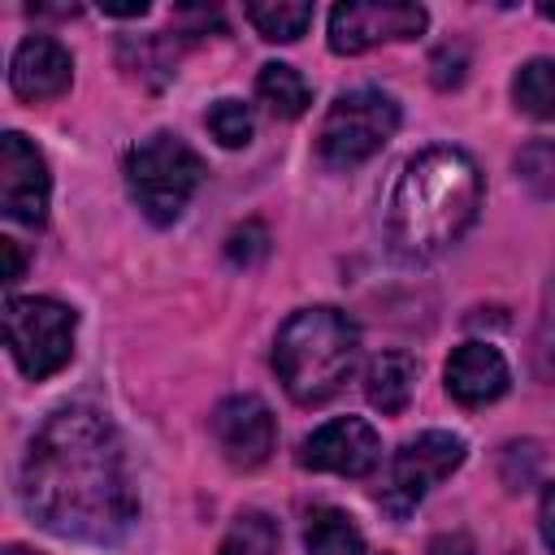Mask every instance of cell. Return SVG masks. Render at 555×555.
<instances>
[{"label":"cell","mask_w":555,"mask_h":555,"mask_svg":"<svg viewBox=\"0 0 555 555\" xmlns=\"http://www.w3.org/2000/svg\"><path fill=\"white\" fill-rule=\"evenodd\" d=\"M22 507L39 529L74 542H117L134 525L130 460L104 412L69 403L35 429L22 460Z\"/></svg>","instance_id":"obj_1"},{"label":"cell","mask_w":555,"mask_h":555,"mask_svg":"<svg viewBox=\"0 0 555 555\" xmlns=\"http://www.w3.org/2000/svg\"><path fill=\"white\" fill-rule=\"evenodd\" d=\"M481 208V173L464 147L412 156L386 204V243L399 260L425 264L455 247Z\"/></svg>","instance_id":"obj_2"},{"label":"cell","mask_w":555,"mask_h":555,"mask_svg":"<svg viewBox=\"0 0 555 555\" xmlns=\"http://www.w3.org/2000/svg\"><path fill=\"white\" fill-rule=\"evenodd\" d=\"M360 360V330L338 308H304L295 312L273 343V369L286 395L304 408L325 403L343 390Z\"/></svg>","instance_id":"obj_3"},{"label":"cell","mask_w":555,"mask_h":555,"mask_svg":"<svg viewBox=\"0 0 555 555\" xmlns=\"http://www.w3.org/2000/svg\"><path fill=\"white\" fill-rule=\"evenodd\" d=\"M199 182H204L199 152L169 130H156L152 139L134 143L126 156V186L152 225L178 221L191 195L199 191Z\"/></svg>","instance_id":"obj_4"},{"label":"cell","mask_w":555,"mask_h":555,"mask_svg":"<svg viewBox=\"0 0 555 555\" xmlns=\"http://www.w3.org/2000/svg\"><path fill=\"white\" fill-rule=\"evenodd\" d=\"M395 130H399V104L386 91H373V87L343 91L321 117L317 156L330 169H356L369 156H377Z\"/></svg>","instance_id":"obj_5"},{"label":"cell","mask_w":555,"mask_h":555,"mask_svg":"<svg viewBox=\"0 0 555 555\" xmlns=\"http://www.w3.org/2000/svg\"><path fill=\"white\" fill-rule=\"evenodd\" d=\"M74 330H78L74 308H65L56 299L30 295V299H9L4 304V343H9L13 364L30 382H43V377H52L56 369L69 364Z\"/></svg>","instance_id":"obj_6"},{"label":"cell","mask_w":555,"mask_h":555,"mask_svg":"<svg viewBox=\"0 0 555 555\" xmlns=\"http://www.w3.org/2000/svg\"><path fill=\"white\" fill-rule=\"evenodd\" d=\"M464 464V438L451 434V429H425L416 438H408L390 468H386V481L377 490V503L382 512L390 516H408L442 477H451L455 468Z\"/></svg>","instance_id":"obj_7"},{"label":"cell","mask_w":555,"mask_h":555,"mask_svg":"<svg viewBox=\"0 0 555 555\" xmlns=\"http://www.w3.org/2000/svg\"><path fill=\"white\" fill-rule=\"evenodd\" d=\"M429 13L421 4H403V0H351V4H334L330 13V48L338 56H356L369 52L377 43L390 39H416L425 30Z\"/></svg>","instance_id":"obj_8"},{"label":"cell","mask_w":555,"mask_h":555,"mask_svg":"<svg viewBox=\"0 0 555 555\" xmlns=\"http://www.w3.org/2000/svg\"><path fill=\"white\" fill-rule=\"evenodd\" d=\"M212 438L234 468H260L278 447V421L264 399L230 395L212 408Z\"/></svg>","instance_id":"obj_9"},{"label":"cell","mask_w":555,"mask_h":555,"mask_svg":"<svg viewBox=\"0 0 555 555\" xmlns=\"http://www.w3.org/2000/svg\"><path fill=\"white\" fill-rule=\"evenodd\" d=\"M48 165L17 130L0 139V212L17 225H39L48 217Z\"/></svg>","instance_id":"obj_10"},{"label":"cell","mask_w":555,"mask_h":555,"mask_svg":"<svg viewBox=\"0 0 555 555\" xmlns=\"http://www.w3.org/2000/svg\"><path fill=\"white\" fill-rule=\"evenodd\" d=\"M382 460V438L360 416H338L304 438L299 464L312 473H338V477H364Z\"/></svg>","instance_id":"obj_11"},{"label":"cell","mask_w":555,"mask_h":555,"mask_svg":"<svg viewBox=\"0 0 555 555\" xmlns=\"http://www.w3.org/2000/svg\"><path fill=\"white\" fill-rule=\"evenodd\" d=\"M69 78H74V61L52 35L22 39L13 61H9V87L17 100H30V104L61 95L69 87Z\"/></svg>","instance_id":"obj_12"},{"label":"cell","mask_w":555,"mask_h":555,"mask_svg":"<svg viewBox=\"0 0 555 555\" xmlns=\"http://www.w3.org/2000/svg\"><path fill=\"white\" fill-rule=\"evenodd\" d=\"M507 360L490 343H464L447 360V395L464 408H486L507 390Z\"/></svg>","instance_id":"obj_13"},{"label":"cell","mask_w":555,"mask_h":555,"mask_svg":"<svg viewBox=\"0 0 555 555\" xmlns=\"http://www.w3.org/2000/svg\"><path fill=\"white\" fill-rule=\"evenodd\" d=\"M412 390H416V360L408 351H382V356H373V364L364 373V395H369V403L377 412H386V416L403 412L408 399H412Z\"/></svg>","instance_id":"obj_14"},{"label":"cell","mask_w":555,"mask_h":555,"mask_svg":"<svg viewBox=\"0 0 555 555\" xmlns=\"http://www.w3.org/2000/svg\"><path fill=\"white\" fill-rule=\"evenodd\" d=\"M256 95H260V104H264L273 117H282V121L304 117V108L312 104V91H308L304 74H299L295 65H282V61L260 65V74H256Z\"/></svg>","instance_id":"obj_15"},{"label":"cell","mask_w":555,"mask_h":555,"mask_svg":"<svg viewBox=\"0 0 555 555\" xmlns=\"http://www.w3.org/2000/svg\"><path fill=\"white\" fill-rule=\"evenodd\" d=\"M304 546H308V555H364V538H360L356 520L338 507H321L308 516Z\"/></svg>","instance_id":"obj_16"},{"label":"cell","mask_w":555,"mask_h":555,"mask_svg":"<svg viewBox=\"0 0 555 555\" xmlns=\"http://www.w3.org/2000/svg\"><path fill=\"white\" fill-rule=\"evenodd\" d=\"M512 100L538 121H555V56H533L512 78Z\"/></svg>","instance_id":"obj_17"},{"label":"cell","mask_w":555,"mask_h":555,"mask_svg":"<svg viewBox=\"0 0 555 555\" xmlns=\"http://www.w3.org/2000/svg\"><path fill=\"white\" fill-rule=\"evenodd\" d=\"M247 22L269 43H295L312 22V4H247Z\"/></svg>","instance_id":"obj_18"},{"label":"cell","mask_w":555,"mask_h":555,"mask_svg":"<svg viewBox=\"0 0 555 555\" xmlns=\"http://www.w3.org/2000/svg\"><path fill=\"white\" fill-rule=\"evenodd\" d=\"M217 555H278V525L264 512H243L221 538Z\"/></svg>","instance_id":"obj_19"},{"label":"cell","mask_w":555,"mask_h":555,"mask_svg":"<svg viewBox=\"0 0 555 555\" xmlns=\"http://www.w3.org/2000/svg\"><path fill=\"white\" fill-rule=\"evenodd\" d=\"M516 178L538 195L555 199V139H533L516 152Z\"/></svg>","instance_id":"obj_20"},{"label":"cell","mask_w":555,"mask_h":555,"mask_svg":"<svg viewBox=\"0 0 555 555\" xmlns=\"http://www.w3.org/2000/svg\"><path fill=\"white\" fill-rule=\"evenodd\" d=\"M204 121H208V130H212V139L221 147H247L251 130H256V117H251V108L243 100H217L204 113Z\"/></svg>","instance_id":"obj_21"},{"label":"cell","mask_w":555,"mask_h":555,"mask_svg":"<svg viewBox=\"0 0 555 555\" xmlns=\"http://www.w3.org/2000/svg\"><path fill=\"white\" fill-rule=\"evenodd\" d=\"M264 251H269V230L260 225V221H243L238 230H230V238H225V256L234 260V264H256V260H264Z\"/></svg>","instance_id":"obj_22"},{"label":"cell","mask_w":555,"mask_h":555,"mask_svg":"<svg viewBox=\"0 0 555 555\" xmlns=\"http://www.w3.org/2000/svg\"><path fill=\"white\" fill-rule=\"evenodd\" d=\"M464 65H468V56H464V48L455 43H447V48H438L434 52V61H429V69H434V82L447 91V87H460L464 82Z\"/></svg>","instance_id":"obj_23"},{"label":"cell","mask_w":555,"mask_h":555,"mask_svg":"<svg viewBox=\"0 0 555 555\" xmlns=\"http://www.w3.org/2000/svg\"><path fill=\"white\" fill-rule=\"evenodd\" d=\"M429 555H473V538L468 533H442L429 542Z\"/></svg>","instance_id":"obj_24"},{"label":"cell","mask_w":555,"mask_h":555,"mask_svg":"<svg viewBox=\"0 0 555 555\" xmlns=\"http://www.w3.org/2000/svg\"><path fill=\"white\" fill-rule=\"evenodd\" d=\"M538 525H542V538L546 546L555 551V481L542 490V507H538Z\"/></svg>","instance_id":"obj_25"},{"label":"cell","mask_w":555,"mask_h":555,"mask_svg":"<svg viewBox=\"0 0 555 555\" xmlns=\"http://www.w3.org/2000/svg\"><path fill=\"white\" fill-rule=\"evenodd\" d=\"M0 256H4V282H17L22 278V251L13 238H0Z\"/></svg>","instance_id":"obj_26"},{"label":"cell","mask_w":555,"mask_h":555,"mask_svg":"<svg viewBox=\"0 0 555 555\" xmlns=\"http://www.w3.org/2000/svg\"><path fill=\"white\" fill-rule=\"evenodd\" d=\"M538 13H542V17H551V22H555V4H538Z\"/></svg>","instance_id":"obj_27"},{"label":"cell","mask_w":555,"mask_h":555,"mask_svg":"<svg viewBox=\"0 0 555 555\" xmlns=\"http://www.w3.org/2000/svg\"><path fill=\"white\" fill-rule=\"evenodd\" d=\"M4 555H35V551H22V546H9Z\"/></svg>","instance_id":"obj_28"}]
</instances>
